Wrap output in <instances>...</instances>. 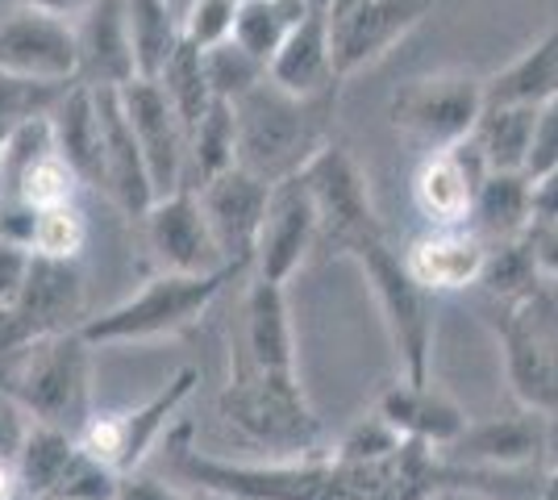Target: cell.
Segmentation results:
<instances>
[{"label": "cell", "instance_id": "46", "mask_svg": "<svg viewBox=\"0 0 558 500\" xmlns=\"http://www.w3.org/2000/svg\"><path fill=\"white\" fill-rule=\"evenodd\" d=\"M534 221L558 225V167L534 180Z\"/></svg>", "mask_w": 558, "mask_h": 500}, {"label": "cell", "instance_id": "12", "mask_svg": "<svg viewBox=\"0 0 558 500\" xmlns=\"http://www.w3.org/2000/svg\"><path fill=\"white\" fill-rule=\"evenodd\" d=\"M0 72H13L38 84L75 80V25L71 17L17 4L0 17Z\"/></svg>", "mask_w": 558, "mask_h": 500}, {"label": "cell", "instance_id": "38", "mask_svg": "<svg viewBox=\"0 0 558 500\" xmlns=\"http://www.w3.org/2000/svg\"><path fill=\"white\" fill-rule=\"evenodd\" d=\"M63 93H68V84H38V80H22V75L13 72H0V125L43 118V113L54 109V100Z\"/></svg>", "mask_w": 558, "mask_h": 500}, {"label": "cell", "instance_id": "6", "mask_svg": "<svg viewBox=\"0 0 558 500\" xmlns=\"http://www.w3.org/2000/svg\"><path fill=\"white\" fill-rule=\"evenodd\" d=\"M301 180L308 188V200H313V214H317V242L322 246L350 259L359 246L384 239V221L375 214L367 175L342 143L329 138L308 159Z\"/></svg>", "mask_w": 558, "mask_h": 500}, {"label": "cell", "instance_id": "23", "mask_svg": "<svg viewBox=\"0 0 558 500\" xmlns=\"http://www.w3.org/2000/svg\"><path fill=\"white\" fill-rule=\"evenodd\" d=\"M459 459L475 463V467H500V472H517V467H534L546 459V417L534 408H517L512 417H492L459 434L454 447Z\"/></svg>", "mask_w": 558, "mask_h": 500}, {"label": "cell", "instance_id": "28", "mask_svg": "<svg viewBox=\"0 0 558 500\" xmlns=\"http://www.w3.org/2000/svg\"><path fill=\"white\" fill-rule=\"evenodd\" d=\"M537 109L530 105H484V113L471 130V143L480 146L492 171H525L530 143H534Z\"/></svg>", "mask_w": 558, "mask_h": 500}, {"label": "cell", "instance_id": "3", "mask_svg": "<svg viewBox=\"0 0 558 500\" xmlns=\"http://www.w3.org/2000/svg\"><path fill=\"white\" fill-rule=\"evenodd\" d=\"M217 408L251 447L288 459L322 451V422L308 405L296 371H263L238 358L230 383L217 397Z\"/></svg>", "mask_w": 558, "mask_h": 500}, {"label": "cell", "instance_id": "48", "mask_svg": "<svg viewBox=\"0 0 558 500\" xmlns=\"http://www.w3.org/2000/svg\"><path fill=\"white\" fill-rule=\"evenodd\" d=\"M13 4H25V9H43V13H59V17H75L88 9V0H13Z\"/></svg>", "mask_w": 558, "mask_h": 500}, {"label": "cell", "instance_id": "37", "mask_svg": "<svg viewBox=\"0 0 558 500\" xmlns=\"http://www.w3.org/2000/svg\"><path fill=\"white\" fill-rule=\"evenodd\" d=\"M205 54V75H209V88L213 96H221V100H238V96H246L255 84L267 80V68L258 63L251 50H242L233 38L226 42H217V47L201 50Z\"/></svg>", "mask_w": 558, "mask_h": 500}, {"label": "cell", "instance_id": "4", "mask_svg": "<svg viewBox=\"0 0 558 500\" xmlns=\"http://www.w3.org/2000/svg\"><path fill=\"white\" fill-rule=\"evenodd\" d=\"M238 271L221 267V271H201V276H184V271H159L150 276L138 292H130L121 305L105 309L100 317H84L80 333L100 346H130V342H155V338H175V333L192 330L213 301L226 292Z\"/></svg>", "mask_w": 558, "mask_h": 500}, {"label": "cell", "instance_id": "8", "mask_svg": "<svg viewBox=\"0 0 558 500\" xmlns=\"http://www.w3.org/2000/svg\"><path fill=\"white\" fill-rule=\"evenodd\" d=\"M500 355L512 401L542 417L558 413V317L542 288L517 305H505Z\"/></svg>", "mask_w": 558, "mask_h": 500}, {"label": "cell", "instance_id": "40", "mask_svg": "<svg viewBox=\"0 0 558 500\" xmlns=\"http://www.w3.org/2000/svg\"><path fill=\"white\" fill-rule=\"evenodd\" d=\"M233 13H238V0H187L180 9V34L192 47L209 50L233 34Z\"/></svg>", "mask_w": 558, "mask_h": 500}, {"label": "cell", "instance_id": "34", "mask_svg": "<svg viewBox=\"0 0 558 500\" xmlns=\"http://www.w3.org/2000/svg\"><path fill=\"white\" fill-rule=\"evenodd\" d=\"M159 88L171 100V109L180 113L184 130H192L196 121L205 118V109L217 100L209 88V75H205V54L192 42H180L175 54L167 59V68L159 72Z\"/></svg>", "mask_w": 558, "mask_h": 500}, {"label": "cell", "instance_id": "20", "mask_svg": "<svg viewBox=\"0 0 558 500\" xmlns=\"http://www.w3.org/2000/svg\"><path fill=\"white\" fill-rule=\"evenodd\" d=\"M96 113H100V138H105V180L100 192L113 200L121 214L142 217L155 205V184L142 159V146L130 130V118L121 109V93L117 88H93Z\"/></svg>", "mask_w": 558, "mask_h": 500}, {"label": "cell", "instance_id": "13", "mask_svg": "<svg viewBox=\"0 0 558 500\" xmlns=\"http://www.w3.org/2000/svg\"><path fill=\"white\" fill-rule=\"evenodd\" d=\"M121 93V109L130 118V130L142 146V159L155 184V200L167 192L184 188V167H187V130L180 113L171 109L159 80H130L117 88Z\"/></svg>", "mask_w": 558, "mask_h": 500}, {"label": "cell", "instance_id": "31", "mask_svg": "<svg viewBox=\"0 0 558 500\" xmlns=\"http://www.w3.org/2000/svg\"><path fill=\"white\" fill-rule=\"evenodd\" d=\"M304 13H308V0H238L230 38L267 68Z\"/></svg>", "mask_w": 558, "mask_h": 500}, {"label": "cell", "instance_id": "52", "mask_svg": "<svg viewBox=\"0 0 558 500\" xmlns=\"http://www.w3.org/2000/svg\"><path fill=\"white\" fill-rule=\"evenodd\" d=\"M209 500H233V497H213V492H209Z\"/></svg>", "mask_w": 558, "mask_h": 500}, {"label": "cell", "instance_id": "10", "mask_svg": "<svg viewBox=\"0 0 558 500\" xmlns=\"http://www.w3.org/2000/svg\"><path fill=\"white\" fill-rule=\"evenodd\" d=\"M434 0H329V50L338 80L367 72L388 59L425 17Z\"/></svg>", "mask_w": 558, "mask_h": 500}, {"label": "cell", "instance_id": "49", "mask_svg": "<svg viewBox=\"0 0 558 500\" xmlns=\"http://www.w3.org/2000/svg\"><path fill=\"white\" fill-rule=\"evenodd\" d=\"M425 500H492L488 492H480V488H454V484H438L434 492Z\"/></svg>", "mask_w": 558, "mask_h": 500}, {"label": "cell", "instance_id": "18", "mask_svg": "<svg viewBox=\"0 0 558 500\" xmlns=\"http://www.w3.org/2000/svg\"><path fill=\"white\" fill-rule=\"evenodd\" d=\"M75 25V80L88 88H121L138 80L125 0H88L84 13L71 17Z\"/></svg>", "mask_w": 558, "mask_h": 500}, {"label": "cell", "instance_id": "53", "mask_svg": "<svg viewBox=\"0 0 558 500\" xmlns=\"http://www.w3.org/2000/svg\"><path fill=\"white\" fill-rule=\"evenodd\" d=\"M534 500H542V497H534Z\"/></svg>", "mask_w": 558, "mask_h": 500}, {"label": "cell", "instance_id": "51", "mask_svg": "<svg viewBox=\"0 0 558 500\" xmlns=\"http://www.w3.org/2000/svg\"><path fill=\"white\" fill-rule=\"evenodd\" d=\"M9 130H13V125H0V143H4V134H9Z\"/></svg>", "mask_w": 558, "mask_h": 500}, {"label": "cell", "instance_id": "29", "mask_svg": "<svg viewBox=\"0 0 558 500\" xmlns=\"http://www.w3.org/2000/svg\"><path fill=\"white\" fill-rule=\"evenodd\" d=\"M125 25H130V47H134L138 80H159L167 59L184 42L180 13L171 9V0H125Z\"/></svg>", "mask_w": 558, "mask_h": 500}, {"label": "cell", "instance_id": "39", "mask_svg": "<svg viewBox=\"0 0 558 500\" xmlns=\"http://www.w3.org/2000/svg\"><path fill=\"white\" fill-rule=\"evenodd\" d=\"M400 447H404V438H400L379 413H372V417L354 422V426L342 434V442L333 447V454H338L342 463H384V459H392Z\"/></svg>", "mask_w": 558, "mask_h": 500}, {"label": "cell", "instance_id": "43", "mask_svg": "<svg viewBox=\"0 0 558 500\" xmlns=\"http://www.w3.org/2000/svg\"><path fill=\"white\" fill-rule=\"evenodd\" d=\"M113 500H201L196 492H187V488H175V484H167V479L150 476V472H125V476L117 479V497Z\"/></svg>", "mask_w": 558, "mask_h": 500}, {"label": "cell", "instance_id": "24", "mask_svg": "<svg viewBox=\"0 0 558 500\" xmlns=\"http://www.w3.org/2000/svg\"><path fill=\"white\" fill-rule=\"evenodd\" d=\"M267 80L292 96H322L342 88V80L333 72L329 22L322 9H308L301 17V25L283 38V47L267 63Z\"/></svg>", "mask_w": 558, "mask_h": 500}, {"label": "cell", "instance_id": "36", "mask_svg": "<svg viewBox=\"0 0 558 500\" xmlns=\"http://www.w3.org/2000/svg\"><path fill=\"white\" fill-rule=\"evenodd\" d=\"M88 242V217L80 205H54V209H34V230H29V251L47 259H80Z\"/></svg>", "mask_w": 558, "mask_h": 500}, {"label": "cell", "instance_id": "27", "mask_svg": "<svg viewBox=\"0 0 558 500\" xmlns=\"http://www.w3.org/2000/svg\"><path fill=\"white\" fill-rule=\"evenodd\" d=\"M466 225L480 230L488 246L525 239L534 225V180L525 171H488L480 192H475Z\"/></svg>", "mask_w": 558, "mask_h": 500}, {"label": "cell", "instance_id": "17", "mask_svg": "<svg viewBox=\"0 0 558 500\" xmlns=\"http://www.w3.org/2000/svg\"><path fill=\"white\" fill-rule=\"evenodd\" d=\"M400 259H404V271L429 296H446V292H463V288L480 284L484 263H488V242L466 221L463 225H429L400 251Z\"/></svg>", "mask_w": 558, "mask_h": 500}, {"label": "cell", "instance_id": "26", "mask_svg": "<svg viewBox=\"0 0 558 500\" xmlns=\"http://www.w3.org/2000/svg\"><path fill=\"white\" fill-rule=\"evenodd\" d=\"M558 96V22L534 38L500 72L484 75V105H530L542 109Z\"/></svg>", "mask_w": 558, "mask_h": 500}, {"label": "cell", "instance_id": "21", "mask_svg": "<svg viewBox=\"0 0 558 500\" xmlns=\"http://www.w3.org/2000/svg\"><path fill=\"white\" fill-rule=\"evenodd\" d=\"M13 313H17V321H22V330L29 338L80 330L84 326V276H80V259L34 255Z\"/></svg>", "mask_w": 558, "mask_h": 500}, {"label": "cell", "instance_id": "33", "mask_svg": "<svg viewBox=\"0 0 558 500\" xmlns=\"http://www.w3.org/2000/svg\"><path fill=\"white\" fill-rule=\"evenodd\" d=\"M480 288L488 292L492 301H500V305H517V301L534 296L537 288H542V271H537L530 234H525V239L492 242L484 276H480Z\"/></svg>", "mask_w": 558, "mask_h": 500}, {"label": "cell", "instance_id": "9", "mask_svg": "<svg viewBox=\"0 0 558 500\" xmlns=\"http://www.w3.org/2000/svg\"><path fill=\"white\" fill-rule=\"evenodd\" d=\"M484 113V80L471 72H434L400 84L388 100V118L425 150H442L471 138Z\"/></svg>", "mask_w": 558, "mask_h": 500}, {"label": "cell", "instance_id": "45", "mask_svg": "<svg viewBox=\"0 0 558 500\" xmlns=\"http://www.w3.org/2000/svg\"><path fill=\"white\" fill-rule=\"evenodd\" d=\"M530 246H534V259L542 280H555L558 284V225H542L534 221L530 225Z\"/></svg>", "mask_w": 558, "mask_h": 500}, {"label": "cell", "instance_id": "7", "mask_svg": "<svg viewBox=\"0 0 558 500\" xmlns=\"http://www.w3.org/2000/svg\"><path fill=\"white\" fill-rule=\"evenodd\" d=\"M196 383H201V371H196V367H180V371L167 376L163 388L150 392L142 405L117 408V413H96L93 408L88 422L75 429V438H80L84 451H93L100 463H109L117 476L138 472L142 463H146V454L155 451L159 438L171 429L175 413L192 401Z\"/></svg>", "mask_w": 558, "mask_h": 500}, {"label": "cell", "instance_id": "19", "mask_svg": "<svg viewBox=\"0 0 558 500\" xmlns=\"http://www.w3.org/2000/svg\"><path fill=\"white\" fill-rule=\"evenodd\" d=\"M375 413L388 422V426L404 438V442H421L429 451H446L459 442V434L466 429V413L463 405L442 392L434 376L429 380H400L384 388Z\"/></svg>", "mask_w": 558, "mask_h": 500}, {"label": "cell", "instance_id": "30", "mask_svg": "<svg viewBox=\"0 0 558 500\" xmlns=\"http://www.w3.org/2000/svg\"><path fill=\"white\" fill-rule=\"evenodd\" d=\"M238 163V121H233L230 100H213L205 118L187 130V167H184V188H201L205 180L230 171Z\"/></svg>", "mask_w": 558, "mask_h": 500}, {"label": "cell", "instance_id": "42", "mask_svg": "<svg viewBox=\"0 0 558 500\" xmlns=\"http://www.w3.org/2000/svg\"><path fill=\"white\" fill-rule=\"evenodd\" d=\"M29 263H34V251L22 246V242L0 239V305L13 309L17 296L25 288V276H29Z\"/></svg>", "mask_w": 558, "mask_h": 500}, {"label": "cell", "instance_id": "14", "mask_svg": "<svg viewBox=\"0 0 558 500\" xmlns=\"http://www.w3.org/2000/svg\"><path fill=\"white\" fill-rule=\"evenodd\" d=\"M313 246H317L313 200H308L301 175H288V180L271 184L263 230H258L255 242V259H251V276L271 280V284H288L304 267Z\"/></svg>", "mask_w": 558, "mask_h": 500}, {"label": "cell", "instance_id": "25", "mask_svg": "<svg viewBox=\"0 0 558 500\" xmlns=\"http://www.w3.org/2000/svg\"><path fill=\"white\" fill-rule=\"evenodd\" d=\"M54 130V150L75 167V175L100 188L105 180V138H100V113H96V93L88 84H68V93L54 100L47 113Z\"/></svg>", "mask_w": 558, "mask_h": 500}, {"label": "cell", "instance_id": "50", "mask_svg": "<svg viewBox=\"0 0 558 500\" xmlns=\"http://www.w3.org/2000/svg\"><path fill=\"white\" fill-rule=\"evenodd\" d=\"M187 0H171V9H175V13H180V9H184Z\"/></svg>", "mask_w": 558, "mask_h": 500}, {"label": "cell", "instance_id": "16", "mask_svg": "<svg viewBox=\"0 0 558 500\" xmlns=\"http://www.w3.org/2000/svg\"><path fill=\"white\" fill-rule=\"evenodd\" d=\"M492 167L480 146L463 138L442 150H429L413 171V205L429 225H463L475 205V192Z\"/></svg>", "mask_w": 558, "mask_h": 500}, {"label": "cell", "instance_id": "47", "mask_svg": "<svg viewBox=\"0 0 558 500\" xmlns=\"http://www.w3.org/2000/svg\"><path fill=\"white\" fill-rule=\"evenodd\" d=\"M0 500H25L22 476H17V459H0Z\"/></svg>", "mask_w": 558, "mask_h": 500}, {"label": "cell", "instance_id": "2", "mask_svg": "<svg viewBox=\"0 0 558 500\" xmlns=\"http://www.w3.org/2000/svg\"><path fill=\"white\" fill-rule=\"evenodd\" d=\"M93 342L80 330L38 333L0 363V388L43 426L75 429L93 413Z\"/></svg>", "mask_w": 558, "mask_h": 500}, {"label": "cell", "instance_id": "1", "mask_svg": "<svg viewBox=\"0 0 558 500\" xmlns=\"http://www.w3.org/2000/svg\"><path fill=\"white\" fill-rule=\"evenodd\" d=\"M338 93L292 96L271 80L255 84L246 96L233 100L238 121V167L251 175L279 184L288 175H301L308 159L329 143Z\"/></svg>", "mask_w": 558, "mask_h": 500}, {"label": "cell", "instance_id": "11", "mask_svg": "<svg viewBox=\"0 0 558 500\" xmlns=\"http://www.w3.org/2000/svg\"><path fill=\"white\" fill-rule=\"evenodd\" d=\"M196 196H201V209H205V221H209V230H213V242H217V251H221V263L233 267L238 276L251 271L271 184L251 175L246 167L233 163L230 171L205 180V184L196 188Z\"/></svg>", "mask_w": 558, "mask_h": 500}, {"label": "cell", "instance_id": "22", "mask_svg": "<svg viewBox=\"0 0 558 500\" xmlns=\"http://www.w3.org/2000/svg\"><path fill=\"white\" fill-rule=\"evenodd\" d=\"M238 358L263 371H296V330H292V309H288V284L251 276Z\"/></svg>", "mask_w": 558, "mask_h": 500}, {"label": "cell", "instance_id": "5", "mask_svg": "<svg viewBox=\"0 0 558 500\" xmlns=\"http://www.w3.org/2000/svg\"><path fill=\"white\" fill-rule=\"evenodd\" d=\"M350 259L359 263V271L367 276V288L375 296V309L384 317L400 376L404 380H429L434 376V330H438L434 309H438V296H429L404 271V259L388 242V234L359 246Z\"/></svg>", "mask_w": 558, "mask_h": 500}, {"label": "cell", "instance_id": "35", "mask_svg": "<svg viewBox=\"0 0 558 500\" xmlns=\"http://www.w3.org/2000/svg\"><path fill=\"white\" fill-rule=\"evenodd\" d=\"M84 188V180L75 175V167L59 155V150H47L38 163L25 171L17 180V188L9 192L13 200H25L29 209H54V205H71Z\"/></svg>", "mask_w": 558, "mask_h": 500}, {"label": "cell", "instance_id": "32", "mask_svg": "<svg viewBox=\"0 0 558 500\" xmlns=\"http://www.w3.org/2000/svg\"><path fill=\"white\" fill-rule=\"evenodd\" d=\"M75 447H80V438H75L71 429L34 422V426H29V434H25L22 451H17V476H22L25 497L47 500L50 492H54L59 476L68 472Z\"/></svg>", "mask_w": 558, "mask_h": 500}, {"label": "cell", "instance_id": "15", "mask_svg": "<svg viewBox=\"0 0 558 500\" xmlns=\"http://www.w3.org/2000/svg\"><path fill=\"white\" fill-rule=\"evenodd\" d=\"M142 230H146V246H150V259L159 263V271L201 276V271H221L226 267L196 188H175L159 196L142 214Z\"/></svg>", "mask_w": 558, "mask_h": 500}, {"label": "cell", "instance_id": "44", "mask_svg": "<svg viewBox=\"0 0 558 500\" xmlns=\"http://www.w3.org/2000/svg\"><path fill=\"white\" fill-rule=\"evenodd\" d=\"M29 426H34V417L17 405V397L9 388H0V459H17Z\"/></svg>", "mask_w": 558, "mask_h": 500}, {"label": "cell", "instance_id": "41", "mask_svg": "<svg viewBox=\"0 0 558 500\" xmlns=\"http://www.w3.org/2000/svg\"><path fill=\"white\" fill-rule=\"evenodd\" d=\"M555 167H558V96L537 109L534 143H530V159H525V175L537 180V175H546V171H555Z\"/></svg>", "mask_w": 558, "mask_h": 500}]
</instances>
